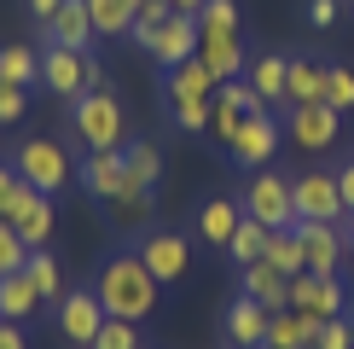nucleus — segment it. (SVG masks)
<instances>
[{
  "mask_svg": "<svg viewBox=\"0 0 354 349\" xmlns=\"http://www.w3.org/2000/svg\"><path fill=\"white\" fill-rule=\"evenodd\" d=\"M93 291H99V303H105L111 320H145L157 309V291H163V285L151 280V268H145L134 251H116V256H105Z\"/></svg>",
  "mask_w": 354,
  "mask_h": 349,
  "instance_id": "f257e3e1",
  "label": "nucleus"
},
{
  "mask_svg": "<svg viewBox=\"0 0 354 349\" xmlns=\"http://www.w3.org/2000/svg\"><path fill=\"white\" fill-rule=\"evenodd\" d=\"M198 58L215 76V87L250 70L244 35H239V6H232V0H203V12H198Z\"/></svg>",
  "mask_w": 354,
  "mask_h": 349,
  "instance_id": "f03ea898",
  "label": "nucleus"
},
{
  "mask_svg": "<svg viewBox=\"0 0 354 349\" xmlns=\"http://www.w3.org/2000/svg\"><path fill=\"white\" fill-rule=\"evenodd\" d=\"M70 128H76V140L87 152H122L128 145V116L111 87H93V93L70 99Z\"/></svg>",
  "mask_w": 354,
  "mask_h": 349,
  "instance_id": "7ed1b4c3",
  "label": "nucleus"
},
{
  "mask_svg": "<svg viewBox=\"0 0 354 349\" xmlns=\"http://www.w3.org/2000/svg\"><path fill=\"white\" fill-rule=\"evenodd\" d=\"M134 256L151 268L157 285H180L186 274H192V239H186L180 227H151V233H140V239H134Z\"/></svg>",
  "mask_w": 354,
  "mask_h": 349,
  "instance_id": "20e7f679",
  "label": "nucleus"
},
{
  "mask_svg": "<svg viewBox=\"0 0 354 349\" xmlns=\"http://www.w3.org/2000/svg\"><path fill=\"white\" fill-rule=\"evenodd\" d=\"M244 215H256V222H261V227H273V233L297 227L290 181H285V174H273V169H256V174H250V186H244Z\"/></svg>",
  "mask_w": 354,
  "mask_h": 349,
  "instance_id": "39448f33",
  "label": "nucleus"
},
{
  "mask_svg": "<svg viewBox=\"0 0 354 349\" xmlns=\"http://www.w3.org/2000/svg\"><path fill=\"white\" fill-rule=\"evenodd\" d=\"M12 169L24 174V186H35V193H47V198L70 186V157H64L58 140H24L18 157H12Z\"/></svg>",
  "mask_w": 354,
  "mask_h": 349,
  "instance_id": "423d86ee",
  "label": "nucleus"
},
{
  "mask_svg": "<svg viewBox=\"0 0 354 349\" xmlns=\"http://www.w3.org/2000/svg\"><path fill=\"white\" fill-rule=\"evenodd\" d=\"M290 204H297V222H343V193H337V174L308 169L290 181Z\"/></svg>",
  "mask_w": 354,
  "mask_h": 349,
  "instance_id": "0eeeda50",
  "label": "nucleus"
},
{
  "mask_svg": "<svg viewBox=\"0 0 354 349\" xmlns=\"http://www.w3.org/2000/svg\"><path fill=\"white\" fill-rule=\"evenodd\" d=\"M273 152H279V123H273V111H250L244 116V128L232 134V145H227V157L239 169H268L273 163Z\"/></svg>",
  "mask_w": 354,
  "mask_h": 349,
  "instance_id": "6e6552de",
  "label": "nucleus"
},
{
  "mask_svg": "<svg viewBox=\"0 0 354 349\" xmlns=\"http://www.w3.org/2000/svg\"><path fill=\"white\" fill-rule=\"evenodd\" d=\"M105 303H99V291H64L58 297V332L70 338V349H93L99 326H105Z\"/></svg>",
  "mask_w": 354,
  "mask_h": 349,
  "instance_id": "1a4fd4ad",
  "label": "nucleus"
},
{
  "mask_svg": "<svg viewBox=\"0 0 354 349\" xmlns=\"http://www.w3.org/2000/svg\"><path fill=\"white\" fill-rule=\"evenodd\" d=\"M76 181H82V193H87V198H99V204L134 193V174H128L122 152H87V157H82V169H76Z\"/></svg>",
  "mask_w": 354,
  "mask_h": 349,
  "instance_id": "9d476101",
  "label": "nucleus"
},
{
  "mask_svg": "<svg viewBox=\"0 0 354 349\" xmlns=\"http://www.w3.org/2000/svg\"><path fill=\"white\" fill-rule=\"evenodd\" d=\"M290 309H302V314H314V320H337L348 309V297H343V280L337 274H297L290 280Z\"/></svg>",
  "mask_w": 354,
  "mask_h": 349,
  "instance_id": "9b49d317",
  "label": "nucleus"
},
{
  "mask_svg": "<svg viewBox=\"0 0 354 349\" xmlns=\"http://www.w3.org/2000/svg\"><path fill=\"white\" fill-rule=\"evenodd\" d=\"M297 239H302V268L308 274H337L348 256L343 244V222H297Z\"/></svg>",
  "mask_w": 354,
  "mask_h": 349,
  "instance_id": "f8f14e48",
  "label": "nucleus"
},
{
  "mask_svg": "<svg viewBox=\"0 0 354 349\" xmlns=\"http://www.w3.org/2000/svg\"><path fill=\"white\" fill-rule=\"evenodd\" d=\"M87 64H93V53L47 47V53H41V87H47V93L76 99V93H87Z\"/></svg>",
  "mask_w": 354,
  "mask_h": 349,
  "instance_id": "ddd939ff",
  "label": "nucleus"
},
{
  "mask_svg": "<svg viewBox=\"0 0 354 349\" xmlns=\"http://www.w3.org/2000/svg\"><path fill=\"white\" fill-rule=\"evenodd\" d=\"M6 222L24 233L29 251H47V239H53V198H47V193H35V186H24L18 204L6 210Z\"/></svg>",
  "mask_w": 354,
  "mask_h": 349,
  "instance_id": "4468645a",
  "label": "nucleus"
},
{
  "mask_svg": "<svg viewBox=\"0 0 354 349\" xmlns=\"http://www.w3.org/2000/svg\"><path fill=\"white\" fill-rule=\"evenodd\" d=\"M337 128H343V111H331L326 99L319 105H290V140L308 145V152H326L337 140Z\"/></svg>",
  "mask_w": 354,
  "mask_h": 349,
  "instance_id": "2eb2a0df",
  "label": "nucleus"
},
{
  "mask_svg": "<svg viewBox=\"0 0 354 349\" xmlns=\"http://www.w3.org/2000/svg\"><path fill=\"white\" fill-rule=\"evenodd\" d=\"M239 285H244V297H256L261 309H273V314H279V309H290V280L273 268L268 256L244 262V268H239Z\"/></svg>",
  "mask_w": 354,
  "mask_h": 349,
  "instance_id": "dca6fc26",
  "label": "nucleus"
},
{
  "mask_svg": "<svg viewBox=\"0 0 354 349\" xmlns=\"http://www.w3.org/2000/svg\"><path fill=\"white\" fill-rule=\"evenodd\" d=\"M163 93H169V105H209L215 99V76L203 70V58H186V64L163 70Z\"/></svg>",
  "mask_w": 354,
  "mask_h": 349,
  "instance_id": "f3484780",
  "label": "nucleus"
},
{
  "mask_svg": "<svg viewBox=\"0 0 354 349\" xmlns=\"http://www.w3.org/2000/svg\"><path fill=\"white\" fill-rule=\"evenodd\" d=\"M151 58L163 70L174 64H186V58H198V18H186V12H174V18L157 29V41H151Z\"/></svg>",
  "mask_w": 354,
  "mask_h": 349,
  "instance_id": "a211bd4d",
  "label": "nucleus"
},
{
  "mask_svg": "<svg viewBox=\"0 0 354 349\" xmlns=\"http://www.w3.org/2000/svg\"><path fill=\"white\" fill-rule=\"evenodd\" d=\"M268 320H273V309H261L256 297H239L221 326H227V343L232 349H261V343H268Z\"/></svg>",
  "mask_w": 354,
  "mask_h": 349,
  "instance_id": "6ab92c4d",
  "label": "nucleus"
},
{
  "mask_svg": "<svg viewBox=\"0 0 354 349\" xmlns=\"http://www.w3.org/2000/svg\"><path fill=\"white\" fill-rule=\"evenodd\" d=\"M244 222V204H232V198H203L198 204V215H192V233H198L203 244H215V251H227V239H232V227Z\"/></svg>",
  "mask_w": 354,
  "mask_h": 349,
  "instance_id": "aec40b11",
  "label": "nucleus"
},
{
  "mask_svg": "<svg viewBox=\"0 0 354 349\" xmlns=\"http://www.w3.org/2000/svg\"><path fill=\"white\" fill-rule=\"evenodd\" d=\"M41 35H47L53 47H76V53H87V41H93V18H87V0H64V6H58L53 18L41 24Z\"/></svg>",
  "mask_w": 354,
  "mask_h": 349,
  "instance_id": "412c9836",
  "label": "nucleus"
},
{
  "mask_svg": "<svg viewBox=\"0 0 354 349\" xmlns=\"http://www.w3.org/2000/svg\"><path fill=\"white\" fill-rule=\"evenodd\" d=\"M319 326H326V320H314L302 309H279L268 320V343H261V349H314L319 343Z\"/></svg>",
  "mask_w": 354,
  "mask_h": 349,
  "instance_id": "4be33fe9",
  "label": "nucleus"
},
{
  "mask_svg": "<svg viewBox=\"0 0 354 349\" xmlns=\"http://www.w3.org/2000/svg\"><path fill=\"white\" fill-rule=\"evenodd\" d=\"M326 99V70L308 64V58H290L285 64V105H319Z\"/></svg>",
  "mask_w": 354,
  "mask_h": 349,
  "instance_id": "5701e85b",
  "label": "nucleus"
},
{
  "mask_svg": "<svg viewBox=\"0 0 354 349\" xmlns=\"http://www.w3.org/2000/svg\"><path fill=\"white\" fill-rule=\"evenodd\" d=\"M285 64H290L285 53H261L256 64L244 70V76H250V87L261 93V105H268V111H273V105H285Z\"/></svg>",
  "mask_w": 354,
  "mask_h": 349,
  "instance_id": "b1692460",
  "label": "nucleus"
},
{
  "mask_svg": "<svg viewBox=\"0 0 354 349\" xmlns=\"http://www.w3.org/2000/svg\"><path fill=\"white\" fill-rule=\"evenodd\" d=\"M134 12H140V0H87V18H93V35H128L134 29Z\"/></svg>",
  "mask_w": 354,
  "mask_h": 349,
  "instance_id": "393cba45",
  "label": "nucleus"
},
{
  "mask_svg": "<svg viewBox=\"0 0 354 349\" xmlns=\"http://www.w3.org/2000/svg\"><path fill=\"white\" fill-rule=\"evenodd\" d=\"M35 309H41L35 280H29V274H6V280H0V320H29Z\"/></svg>",
  "mask_w": 354,
  "mask_h": 349,
  "instance_id": "a878e982",
  "label": "nucleus"
},
{
  "mask_svg": "<svg viewBox=\"0 0 354 349\" xmlns=\"http://www.w3.org/2000/svg\"><path fill=\"white\" fill-rule=\"evenodd\" d=\"M122 163H128V174H134V186H151L157 193V181H163V152H157L151 140H128Z\"/></svg>",
  "mask_w": 354,
  "mask_h": 349,
  "instance_id": "bb28decb",
  "label": "nucleus"
},
{
  "mask_svg": "<svg viewBox=\"0 0 354 349\" xmlns=\"http://www.w3.org/2000/svg\"><path fill=\"white\" fill-rule=\"evenodd\" d=\"M24 274H29V280H35V291H41V303H53V309H58V297H64V268H58V262H53V251H29V262H24Z\"/></svg>",
  "mask_w": 354,
  "mask_h": 349,
  "instance_id": "cd10ccee",
  "label": "nucleus"
},
{
  "mask_svg": "<svg viewBox=\"0 0 354 349\" xmlns=\"http://www.w3.org/2000/svg\"><path fill=\"white\" fill-rule=\"evenodd\" d=\"M0 82L6 87H35L41 82V53L35 47H0Z\"/></svg>",
  "mask_w": 354,
  "mask_h": 349,
  "instance_id": "c85d7f7f",
  "label": "nucleus"
},
{
  "mask_svg": "<svg viewBox=\"0 0 354 349\" xmlns=\"http://www.w3.org/2000/svg\"><path fill=\"white\" fill-rule=\"evenodd\" d=\"M268 233H273V227H261L256 215H244V222L232 227V239H227V256L239 262V268H244V262H256L261 251H268Z\"/></svg>",
  "mask_w": 354,
  "mask_h": 349,
  "instance_id": "c756f323",
  "label": "nucleus"
},
{
  "mask_svg": "<svg viewBox=\"0 0 354 349\" xmlns=\"http://www.w3.org/2000/svg\"><path fill=\"white\" fill-rule=\"evenodd\" d=\"M151 204H157V193H151V186H134V193L111 198L105 210H111V222H116V227H140V222H151Z\"/></svg>",
  "mask_w": 354,
  "mask_h": 349,
  "instance_id": "7c9ffc66",
  "label": "nucleus"
},
{
  "mask_svg": "<svg viewBox=\"0 0 354 349\" xmlns=\"http://www.w3.org/2000/svg\"><path fill=\"white\" fill-rule=\"evenodd\" d=\"M273 262L279 274H285V280H297L302 274V239H297V227H285V233H268V251H261Z\"/></svg>",
  "mask_w": 354,
  "mask_h": 349,
  "instance_id": "2f4dec72",
  "label": "nucleus"
},
{
  "mask_svg": "<svg viewBox=\"0 0 354 349\" xmlns=\"http://www.w3.org/2000/svg\"><path fill=\"white\" fill-rule=\"evenodd\" d=\"M169 18H174V12H169V0H140V12H134V29H128V41H134V47H145V53H151L157 29H163Z\"/></svg>",
  "mask_w": 354,
  "mask_h": 349,
  "instance_id": "473e14b6",
  "label": "nucleus"
},
{
  "mask_svg": "<svg viewBox=\"0 0 354 349\" xmlns=\"http://www.w3.org/2000/svg\"><path fill=\"white\" fill-rule=\"evenodd\" d=\"M24 262H29L24 233L12 227V222H0V280H6V274H24Z\"/></svg>",
  "mask_w": 354,
  "mask_h": 349,
  "instance_id": "72a5a7b5",
  "label": "nucleus"
},
{
  "mask_svg": "<svg viewBox=\"0 0 354 349\" xmlns=\"http://www.w3.org/2000/svg\"><path fill=\"white\" fill-rule=\"evenodd\" d=\"M244 116H250V111H239V105H227V99L215 93V111H209V134L221 140V152H227V145H232V134H239V128H244Z\"/></svg>",
  "mask_w": 354,
  "mask_h": 349,
  "instance_id": "f704fd0d",
  "label": "nucleus"
},
{
  "mask_svg": "<svg viewBox=\"0 0 354 349\" xmlns=\"http://www.w3.org/2000/svg\"><path fill=\"white\" fill-rule=\"evenodd\" d=\"M93 349H145L140 343V320H105L99 338H93Z\"/></svg>",
  "mask_w": 354,
  "mask_h": 349,
  "instance_id": "c9c22d12",
  "label": "nucleus"
},
{
  "mask_svg": "<svg viewBox=\"0 0 354 349\" xmlns=\"http://www.w3.org/2000/svg\"><path fill=\"white\" fill-rule=\"evenodd\" d=\"M326 105L354 111V70H326Z\"/></svg>",
  "mask_w": 354,
  "mask_h": 349,
  "instance_id": "e433bc0d",
  "label": "nucleus"
},
{
  "mask_svg": "<svg viewBox=\"0 0 354 349\" xmlns=\"http://www.w3.org/2000/svg\"><path fill=\"white\" fill-rule=\"evenodd\" d=\"M215 93L227 99V105H239V111H268V105H261V93L250 87V76H232V82H221Z\"/></svg>",
  "mask_w": 354,
  "mask_h": 349,
  "instance_id": "4c0bfd02",
  "label": "nucleus"
},
{
  "mask_svg": "<svg viewBox=\"0 0 354 349\" xmlns=\"http://www.w3.org/2000/svg\"><path fill=\"white\" fill-rule=\"evenodd\" d=\"M209 111H215V99L209 105H169L174 128H186V134H203V128H209Z\"/></svg>",
  "mask_w": 354,
  "mask_h": 349,
  "instance_id": "58836bf2",
  "label": "nucleus"
},
{
  "mask_svg": "<svg viewBox=\"0 0 354 349\" xmlns=\"http://www.w3.org/2000/svg\"><path fill=\"white\" fill-rule=\"evenodd\" d=\"M18 193H24V174L12 163H0V222H6V210L18 204Z\"/></svg>",
  "mask_w": 354,
  "mask_h": 349,
  "instance_id": "ea45409f",
  "label": "nucleus"
},
{
  "mask_svg": "<svg viewBox=\"0 0 354 349\" xmlns=\"http://www.w3.org/2000/svg\"><path fill=\"white\" fill-rule=\"evenodd\" d=\"M24 105H29L24 87H6V82H0V123H24Z\"/></svg>",
  "mask_w": 354,
  "mask_h": 349,
  "instance_id": "a19ab883",
  "label": "nucleus"
},
{
  "mask_svg": "<svg viewBox=\"0 0 354 349\" xmlns=\"http://www.w3.org/2000/svg\"><path fill=\"white\" fill-rule=\"evenodd\" d=\"M337 18H343V6H337V0H308V24H314V29H331Z\"/></svg>",
  "mask_w": 354,
  "mask_h": 349,
  "instance_id": "79ce46f5",
  "label": "nucleus"
},
{
  "mask_svg": "<svg viewBox=\"0 0 354 349\" xmlns=\"http://www.w3.org/2000/svg\"><path fill=\"white\" fill-rule=\"evenodd\" d=\"M0 349H29V338H24V320H0Z\"/></svg>",
  "mask_w": 354,
  "mask_h": 349,
  "instance_id": "37998d69",
  "label": "nucleus"
},
{
  "mask_svg": "<svg viewBox=\"0 0 354 349\" xmlns=\"http://www.w3.org/2000/svg\"><path fill=\"white\" fill-rule=\"evenodd\" d=\"M337 193H343V210H348V222H354V163L337 169Z\"/></svg>",
  "mask_w": 354,
  "mask_h": 349,
  "instance_id": "c03bdc74",
  "label": "nucleus"
},
{
  "mask_svg": "<svg viewBox=\"0 0 354 349\" xmlns=\"http://www.w3.org/2000/svg\"><path fill=\"white\" fill-rule=\"evenodd\" d=\"M24 6H29V12H35V24H47V18H53V12H58V6H64V0H24Z\"/></svg>",
  "mask_w": 354,
  "mask_h": 349,
  "instance_id": "a18cd8bd",
  "label": "nucleus"
},
{
  "mask_svg": "<svg viewBox=\"0 0 354 349\" xmlns=\"http://www.w3.org/2000/svg\"><path fill=\"white\" fill-rule=\"evenodd\" d=\"M169 12H186V18H198V12H203V0H169Z\"/></svg>",
  "mask_w": 354,
  "mask_h": 349,
  "instance_id": "49530a36",
  "label": "nucleus"
},
{
  "mask_svg": "<svg viewBox=\"0 0 354 349\" xmlns=\"http://www.w3.org/2000/svg\"><path fill=\"white\" fill-rule=\"evenodd\" d=\"M343 244H348V268H354V227H348V233H343Z\"/></svg>",
  "mask_w": 354,
  "mask_h": 349,
  "instance_id": "de8ad7c7",
  "label": "nucleus"
},
{
  "mask_svg": "<svg viewBox=\"0 0 354 349\" xmlns=\"http://www.w3.org/2000/svg\"><path fill=\"white\" fill-rule=\"evenodd\" d=\"M348 12H354V0H348Z\"/></svg>",
  "mask_w": 354,
  "mask_h": 349,
  "instance_id": "09e8293b",
  "label": "nucleus"
}]
</instances>
